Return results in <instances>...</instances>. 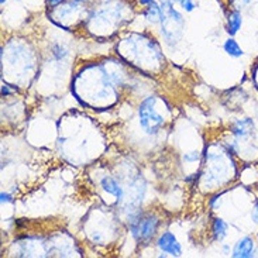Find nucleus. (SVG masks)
Returning a JSON list of instances; mask_svg holds the SVG:
<instances>
[{"mask_svg": "<svg viewBox=\"0 0 258 258\" xmlns=\"http://www.w3.org/2000/svg\"><path fill=\"white\" fill-rule=\"evenodd\" d=\"M154 98L146 99L139 107L140 124L147 134H157L164 124V119L157 113L154 107Z\"/></svg>", "mask_w": 258, "mask_h": 258, "instance_id": "nucleus-1", "label": "nucleus"}, {"mask_svg": "<svg viewBox=\"0 0 258 258\" xmlns=\"http://www.w3.org/2000/svg\"><path fill=\"white\" fill-rule=\"evenodd\" d=\"M158 226H160V220L155 216L141 217L132 224L133 237L137 241H147L154 237Z\"/></svg>", "mask_w": 258, "mask_h": 258, "instance_id": "nucleus-2", "label": "nucleus"}, {"mask_svg": "<svg viewBox=\"0 0 258 258\" xmlns=\"http://www.w3.org/2000/svg\"><path fill=\"white\" fill-rule=\"evenodd\" d=\"M157 245L160 248L161 251L167 252V254H171L174 257H181L182 255V247L181 244L178 243V240L175 237L172 233L169 231H165L157 241Z\"/></svg>", "mask_w": 258, "mask_h": 258, "instance_id": "nucleus-3", "label": "nucleus"}, {"mask_svg": "<svg viewBox=\"0 0 258 258\" xmlns=\"http://www.w3.org/2000/svg\"><path fill=\"white\" fill-rule=\"evenodd\" d=\"M254 251V241L250 237H243L238 240V243L233 248V257L236 258H248L252 255Z\"/></svg>", "mask_w": 258, "mask_h": 258, "instance_id": "nucleus-4", "label": "nucleus"}, {"mask_svg": "<svg viewBox=\"0 0 258 258\" xmlns=\"http://www.w3.org/2000/svg\"><path fill=\"white\" fill-rule=\"evenodd\" d=\"M100 185H102L103 190H106L107 194L116 196L117 203L121 202V199H123V189H121V186L117 183V181H114L110 176H105V178H102Z\"/></svg>", "mask_w": 258, "mask_h": 258, "instance_id": "nucleus-5", "label": "nucleus"}, {"mask_svg": "<svg viewBox=\"0 0 258 258\" xmlns=\"http://www.w3.org/2000/svg\"><path fill=\"white\" fill-rule=\"evenodd\" d=\"M229 24H227V31L230 33V35L237 34L238 30L241 28V24H243V16L240 13V10H233L229 14Z\"/></svg>", "mask_w": 258, "mask_h": 258, "instance_id": "nucleus-6", "label": "nucleus"}, {"mask_svg": "<svg viewBox=\"0 0 258 258\" xmlns=\"http://www.w3.org/2000/svg\"><path fill=\"white\" fill-rule=\"evenodd\" d=\"M144 16H146L148 21H151V23H158V21L162 20L164 12H162V7L158 6L155 2H153V3H150V5L147 6L146 12H144Z\"/></svg>", "mask_w": 258, "mask_h": 258, "instance_id": "nucleus-7", "label": "nucleus"}, {"mask_svg": "<svg viewBox=\"0 0 258 258\" xmlns=\"http://www.w3.org/2000/svg\"><path fill=\"white\" fill-rule=\"evenodd\" d=\"M252 121L250 119H244V120H240L237 121L234 127H233V133H234V136L238 137V139H241V137H247L250 132H251L252 128Z\"/></svg>", "mask_w": 258, "mask_h": 258, "instance_id": "nucleus-8", "label": "nucleus"}, {"mask_svg": "<svg viewBox=\"0 0 258 258\" xmlns=\"http://www.w3.org/2000/svg\"><path fill=\"white\" fill-rule=\"evenodd\" d=\"M212 231L216 241H222L226 234H227V224L224 223L222 219H215L213 224H212Z\"/></svg>", "mask_w": 258, "mask_h": 258, "instance_id": "nucleus-9", "label": "nucleus"}, {"mask_svg": "<svg viewBox=\"0 0 258 258\" xmlns=\"http://www.w3.org/2000/svg\"><path fill=\"white\" fill-rule=\"evenodd\" d=\"M223 48L229 55L234 56V58H238V56L243 55V49L240 48V45H238L237 42H236V40H233V38L226 40Z\"/></svg>", "mask_w": 258, "mask_h": 258, "instance_id": "nucleus-10", "label": "nucleus"}, {"mask_svg": "<svg viewBox=\"0 0 258 258\" xmlns=\"http://www.w3.org/2000/svg\"><path fill=\"white\" fill-rule=\"evenodd\" d=\"M52 54H54V56H55L56 59H62V58H65V56L68 55V51L63 48V47H61V45H55Z\"/></svg>", "mask_w": 258, "mask_h": 258, "instance_id": "nucleus-11", "label": "nucleus"}, {"mask_svg": "<svg viewBox=\"0 0 258 258\" xmlns=\"http://www.w3.org/2000/svg\"><path fill=\"white\" fill-rule=\"evenodd\" d=\"M179 2H181V6L185 12H192V10L196 7L194 0H179Z\"/></svg>", "mask_w": 258, "mask_h": 258, "instance_id": "nucleus-12", "label": "nucleus"}, {"mask_svg": "<svg viewBox=\"0 0 258 258\" xmlns=\"http://www.w3.org/2000/svg\"><path fill=\"white\" fill-rule=\"evenodd\" d=\"M0 201H2V203H9L13 201V198H12L10 194H5V192H2V195H0Z\"/></svg>", "mask_w": 258, "mask_h": 258, "instance_id": "nucleus-13", "label": "nucleus"}, {"mask_svg": "<svg viewBox=\"0 0 258 258\" xmlns=\"http://www.w3.org/2000/svg\"><path fill=\"white\" fill-rule=\"evenodd\" d=\"M183 158H185L186 161H189V162H192V161H196L198 158H199V154L196 153V151H194V153L186 154V155H185Z\"/></svg>", "mask_w": 258, "mask_h": 258, "instance_id": "nucleus-14", "label": "nucleus"}, {"mask_svg": "<svg viewBox=\"0 0 258 258\" xmlns=\"http://www.w3.org/2000/svg\"><path fill=\"white\" fill-rule=\"evenodd\" d=\"M252 220H254V222H258V202L255 203V206H254V212H252Z\"/></svg>", "mask_w": 258, "mask_h": 258, "instance_id": "nucleus-15", "label": "nucleus"}, {"mask_svg": "<svg viewBox=\"0 0 258 258\" xmlns=\"http://www.w3.org/2000/svg\"><path fill=\"white\" fill-rule=\"evenodd\" d=\"M2 93H3V95H10V89H9V86H7V85H3V88H2Z\"/></svg>", "mask_w": 258, "mask_h": 258, "instance_id": "nucleus-16", "label": "nucleus"}, {"mask_svg": "<svg viewBox=\"0 0 258 258\" xmlns=\"http://www.w3.org/2000/svg\"><path fill=\"white\" fill-rule=\"evenodd\" d=\"M154 0H140V3L143 5V6H148L150 3H153Z\"/></svg>", "mask_w": 258, "mask_h": 258, "instance_id": "nucleus-17", "label": "nucleus"}, {"mask_svg": "<svg viewBox=\"0 0 258 258\" xmlns=\"http://www.w3.org/2000/svg\"><path fill=\"white\" fill-rule=\"evenodd\" d=\"M48 2L51 3V5H56V3H59L61 0H48Z\"/></svg>", "mask_w": 258, "mask_h": 258, "instance_id": "nucleus-18", "label": "nucleus"}, {"mask_svg": "<svg viewBox=\"0 0 258 258\" xmlns=\"http://www.w3.org/2000/svg\"><path fill=\"white\" fill-rule=\"evenodd\" d=\"M6 2H7V0H0V3H2V5H5Z\"/></svg>", "mask_w": 258, "mask_h": 258, "instance_id": "nucleus-19", "label": "nucleus"}]
</instances>
